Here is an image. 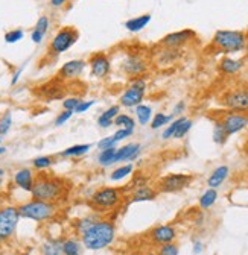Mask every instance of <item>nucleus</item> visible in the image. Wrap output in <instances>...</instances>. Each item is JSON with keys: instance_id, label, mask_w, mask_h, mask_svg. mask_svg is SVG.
Instances as JSON below:
<instances>
[{"instance_id": "f257e3e1", "label": "nucleus", "mask_w": 248, "mask_h": 255, "mask_svg": "<svg viewBox=\"0 0 248 255\" xmlns=\"http://www.w3.org/2000/svg\"><path fill=\"white\" fill-rule=\"evenodd\" d=\"M66 182L49 173H40L35 175V182L32 187V199L38 201H47V202H58L66 193Z\"/></svg>"}, {"instance_id": "f03ea898", "label": "nucleus", "mask_w": 248, "mask_h": 255, "mask_svg": "<svg viewBox=\"0 0 248 255\" xmlns=\"http://www.w3.org/2000/svg\"><path fill=\"white\" fill-rule=\"evenodd\" d=\"M116 239V227L110 220H98L88 231L81 236L85 249L101 251L108 248Z\"/></svg>"}, {"instance_id": "7ed1b4c3", "label": "nucleus", "mask_w": 248, "mask_h": 255, "mask_svg": "<svg viewBox=\"0 0 248 255\" xmlns=\"http://www.w3.org/2000/svg\"><path fill=\"white\" fill-rule=\"evenodd\" d=\"M247 34L242 30L221 29L216 30L212 38V46L223 53H238L245 50Z\"/></svg>"}, {"instance_id": "20e7f679", "label": "nucleus", "mask_w": 248, "mask_h": 255, "mask_svg": "<svg viewBox=\"0 0 248 255\" xmlns=\"http://www.w3.org/2000/svg\"><path fill=\"white\" fill-rule=\"evenodd\" d=\"M20 217L30 219L35 222H47L58 214V205L55 202L32 199L18 207Z\"/></svg>"}, {"instance_id": "39448f33", "label": "nucleus", "mask_w": 248, "mask_h": 255, "mask_svg": "<svg viewBox=\"0 0 248 255\" xmlns=\"http://www.w3.org/2000/svg\"><path fill=\"white\" fill-rule=\"evenodd\" d=\"M78 40H79V30L75 26H63L53 35V38L49 44L47 53L50 56L56 58L61 53H64L69 49H72Z\"/></svg>"}, {"instance_id": "423d86ee", "label": "nucleus", "mask_w": 248, "mask_h": 255, "mask_svg": "<svg viewBox=\"0 0 248 255\" xmlns=\"http://www.w3.org/2000/svg\"><path fill=\"white\" fill-rule=\"evenodd\" d=\"M146 79L143 76L139 78H133L131 82L128 84V87L122 91L120 98H119V104L123 108H136L137 105L143 104L145 94H146Z\"/></svg>"}, {"instance_id": "0eeeda50", "label": "nucleus", "mask_w": 248, "mask_h": 255, "mask_svg": "<svg viewBox=\"0 0 248 255\" xmlns=\"http://www.w3.org/2000/svg\"><path fill=\"white\" fill-rule=\"evenodd\" d=\"M122 201V190L116 187H101L90 198V204L96 211H110Z\"/></svg>"}, {"instance_id": "6e6552de", "label": "nucleus", "mask_w": 248, "mask_h": 255, "mask_svg": "<svg viewBox=\"0 0 248 255\" xmlns=\"http://www.w3.org/2000/svg\"><path fill=\"white\" fill-rule=\"evenodd\" d=\"M18 220H20L18 207L8 205L0 208V243L8 242L14 236Z\"/></svg>"}, {"instance_id": "1a4fd4ad", "label": "nucleus", "mask_w": 248, "mask_h": 255, "mask_svg": "<svg viewBox=\"0 0 248 255\" xmlns=\"http://www.w3.org/2000/svg\"><path fill=\"white\" fill-rule=\"evenodd\" d=\"M221 105L227 111L248 114V88L239 87L226 91L221 98Z\"/></svg>"}, {"instance_id": "9d476101", "label": "nucleus", "mask_w": 248, "mask_h": 255, "mask_svg": "<svg viewBox=\"0 0 248 255\" xmlns=\"http://www.w3.org/2000/svg\"><path fill=\"white\" fill-rule=\"evenodd\" d=\"M149 69V62L148 59L140 55V53H128L123 58L120 64V70L123 75H127L128 78H139L143 76Z\"/></svg>"}, {"instance_id": "9b49d317", "label": "nucleus", "mask_w": 248, "mask_h": 255, "mask_svg": "<svg viewBox=\"0 0 248 255\" xmlns=\"http://www.w3.org/2000/svg\"><path fill=\"white\" fill-rule=\"evenodd\" d=\"M192 181L194 176L188 173H169L159 181L157 191H160V193H177V191L189 187Z\"/></svg>"}, {"instance_id": "f8f14e48", "label": "nucleus", "mask_w": 248, "mask_h": 255, "mask_svg": "<svg viewBox=\"0 0 248 255\" xmlns=\"http://www.w3.org/2000/svg\"><path fill=\"white\" fill-rule=\"evenodd\" d=\"M194 40H197V32L192 29H183V30L171 32V34L165 35L159 41V46L169 47V49H183L188 44H191Z\"/></svg>"}, {"instance_id": "ddd939ff", "label": "nucleus", "mask_w": 248, "mask_h": 255, "mask_svg": "<svg viewBox=\"0 0 248 255\" xmlns=\"http://www.w3.org/2000/svg\"><path fill=\"white\" fill-rule=\"evenodd\" d=\"M220 122L223 123L229 137H232V135H236V134L242 132L244 129H247V128H248V114L227 111L220 117Z\"/></svg>"}, {"instance_id": "4468645a", "label": "nucleus", "mask_w": 248, "mask_h": 255, "mask_svg": "<svg viewBox=\"0 0 248 255\" xmlns=\"http://www.w3.org/2000/svg\"><path fill=\"white\" fill-rule=\"evenodd\" d=\"M87 66L90 67L91 76H95L98 79H105L111 73V59H110L108 53H105V52L93 53L88 58Z\"/></svg>"}, {"instance_id": "2eb2a0df", "label": "nucleus", "mask_w": 248, "mask_h": 255, "mask_svg": "<svg viewBox=\"0 0 248 255\" xmlns=\"http://www.w3.org/2000/svg\"><path fill=\"white\" fill-rule=\"evenodd\" d=\"M85 67H88V66L84 59H70L59 67L56 78L61 81H70V79L79 78L84 73Z\"/></svg>"}, {"instance_id": "dca6fc26", "label": "nucleus", "mask_w": 248, "mask_h": 255, "mask_svg": "<svg viewBox=\"0 0 248 255\" xmlns=\"http://www.w3.org/2000/svg\"><path fill=\"white\" fill-rule=\"evenodd\" d=\"M183 58V49H169V47H157V52H154V61L159 67H171L175 62Z\"/></svg>"}, {"instance_id": "f3484780", "label": "nucleus", "mask_w": 248, "mask_h": 255, "mask_svg": "<svg viewBox=\"0 0 248 255\" xmlns=\"http://www.w3.org/2000/svg\"><path fill=\"white\" fill-rule=\"evenodd\" d=\"M175 239H177V230L172 225H159L149 231V240L159 246L172 243L175 242Z\"/></svg>"}, {"instance_id": "a211bd4d", "label": "nucleus", "mask_w": 248, "mask_h": 255, "mask_svg": "<svg viewBox=\"0 0 248 255\" xmlns=\"http://www.w3.org/2000/svg\"><path fill=\"white\" fill-rule=\"evenodd\" d=\"M142 153V144L139 143H127L120 147L116 149V155H114V164L117 163H123V161H134L137 159Z\"/></svg>"}, {"instance_id": "6ab92c4d", "label": "nucleus", "mask_w": 248, "mask_h": 255, "mask_svg": "<svg viewBox=\"0 0 248 255\" xmlns=\"http://www.w3.org/2000/svg\"><path fill=\"white\" fill-rule=\"evenodd\" d=\"M245 67V61L236 59V58H230V56H224L220 64H218V70L220 73H223L224 76H235L239 72H242Z\"/></svg>"}, {"instance_id": "aec40b11", "label": "nucleus", "mask_w": 248, "mask_h": 255, "mask_svg": "<svg viewBox=\"0 0 248 255\" xmlns=\"http://www.w3.org/2000/svg\"><path fill=\"white\" fill-rule=\"evenodd\" d=\"M14 182L18 188L30 193V191H32V187H34V182H35V173L32 172V169L23 167L14 173Z\"/></svg>"}, {"instance_id": "412c9836", "label": "nucleus", "mask_w": 248, "mask_h": 255, "mask_svg": "<svg viewBox=\"0 0 248 255\" xmlns=\"http://www.w3.org/2000/svg\"><path fill=\"white\" fill-rule=\"evenodd\" d=\"M229 175H230V167L229 166H226V164L218 166L210 173V176L207 178V185L210 188H218V187H221L226 182Z\"/></svg>"}, {"instance_id": "4be33fe9", "label": "nucleus", "mask_w": 248, "mask_h": 255, "mask_svg": "<svg viewBox=\"0 0 248 255\" xmlns=\"http://www.w3.org/2000/svg\"><path fill=\"white\" fill-rule=\"evenodd\" d=\"M157 190L151 188L148 184L137 187L133 190V195H131V201L130 202H148V201H154L157 198Z\"/></svg>"}, {"instance_id": "5701e85b", "label": "nucleus", "mask_w": 248, "mask_h": 255, "mask_svg": "<svg viewBox=\"0 0 248 255\" xmlns=\"http://www.w3.org/2000/svg\"><path fill=\"white\" fill-rule=\"evenodd\" d=\"M152 20V15L151 14H142V15H137V17H133L130 20H127L123 23L125 29L128 32H133V34H137V32L143 30Z\"/></svg>"}, {"instance_id": "b1692460", "label": "nucleus", "mask_w": 248, "mask_h": 255, "mask_svg": "<svg viewBox=\"0 0 248 255\" xmlns=\"http://www.w3.org/2000/svg\"><path fill=\"white\" fill-rule=\"evenodd\" d=\"M119 114H120V105H113V107L107 108V110L98 117L96 123H98L99 128H102V129H108L110 126H113L114 119H116V116H119Z\"/></svg>"}, {"instance_id": "393cba45", "label": "nucleus", "mask_w": 248, "mask_h": 255, "mask_svg": "<svg viewBox=\"0 0 248 255\" xmlns=\"http://www.w3.org/2000/svg\"><path fill=\"white\" fill-rule=\"evenodd\" d=\"M91 149V144H73L64 150H61L58 153V156L63 158H78V156H84L85 153H88Z\"/></svg>"}, {"instance_id": "a878e982", "label": "nucleus", "mask_w": 248, "mask_h": 255, "mask_svg": "<svg viewBox=\"0 0 248 255\" xmlns=\"http://www.w3.org/2000/svg\"><path fill=\"white\" fill-rule=\"evenodd\" d=\"M63 240L59 239H49L41 245V255H63V249H61Z\"/></svg>"}, {"instance_id": "bb28decb", "label": "nucleus", "mask_w": 248, "mask_h": 255, "mask_svg": "<svg viewBox=\"0 0 248 255\" xmlns=\"http://www.w3.org/2000/svg\"><path fill=\"white\" fill-rule=\"evenodd\" d=\"M212 138H213V141L216 143V144H226L227 143V140H229V134L226 132V129H224V126H223V123L220 122V119H216L215 122H213V132H212Z\"/></svg>"}, {"instance_id": "cd10ccee", "label": "nucleus", "mask_w": 248, "mask_h": 255, "mask_svg": "<svg viewBox=\"0 0 248 255\" xmlns=\"http://www.w3.org/2000/svg\"><path fill=\"white\" fill-rule=\"evenodd\" d=\"M134 111H136V119H137V122H139L142 126H146V125L151 123L154 114H152V108H151L149 105L140 104V105H137V107L134 108Z\"/></svg>"}, {"instance_id": "c85d7f7f", "label": "nucleus", "mask_w": 248, "mask_h": 255, "mask_svg": "<svg viewBox=\"0 0 248 255\" xmlns=\"http://www.w3.org/2000/svg\"><path fill=\"white\" fill-rule=\"evenodd\" d=\"M218 201V190L216 188H207L200 198V207L203 210H209L215 205V202Z\"/></svg>"}, {"instance_id": "c756f323", "label": "nucleus", "mask_w": 248, "mask_h": 255, "mask_svg": "<svg viewBox=\"0 0 248 255\" xmlns=\"http://www.w3.org/2000/svg\"><path fill=\"white\" fill-rule=\"evenodd\" d=\"M61 249H63V255H81L82 254V246L76 239L63 240Z\"/></svg>"}, {"instance_id": "7c9ffc66", "label": "nucleus", "mask_w": 248, "mask_h": 255, "mask_svg": "<svg viewBox=\"0 0 248 255\" xmlns=\"http://www.w3.org/2000/svg\"><path fill=\"white\" fill-rule=\"evenodd\" d=\"M174 119H175V117H174L172 114H165V113H157V114H154V116H152V120H151V123H149V125H151V129L157 131V129H160V128L169 125Z\"/></svg>"}, {"instance_id": "2f4dec72", "label": "nucleus", "mask_w": 248, "mask_h": 255, "mask_svg": "<svg viewBox=\"0 0 248 255\" xmlns=\"http://www.w3.org/2000/svg\"><path fill=\"white\" fill-rule=\"evenodd\" d=\"M99 219L96 217V216H93V214H90V216H85V217H82V219H79V220H76L75 222V230H76V233L78 234H84L85 231H88L95 223L98 222Z\"/></svg>"}, {"instance_id": "473e14b6", "label": "nucleus", "mask_w": 248, "mask_h": 255, "mask_svg": "<svg viewBox=\"0 0 248 255\" xmlns=\"http://www.w3.org/2000/svg\"><path fill=\"white\" fill-rule=\"evenodd\" d=\"M113 125L117 126V128H123V129H134V131H136V120H134V117L130 116V114H123V113H120L119 116H116Z\"/></svg>"}, {"instance_id": "72a5a7b5", "label": "nucleus", "mask_w": 248, "mask_h": 255, "mask_svg": "<svg viewBox=\"0 0 248 255\" xmlns=\"http://www.w3.org/2000/svg\"><path fill=\"white\" fill-rule=\"evenodd\" d=\"M116 149L117 147H110V149H104L98 153V164L101 167H108L111 164H114V155H116Z\"/></svg>"}, {"instance_id": "f704fd0d", "label": "nucleus", "mask_w": 248, "mask_h": 255, "mask_svg": "<svg viewBox=\"0 0 248 255\" xmlns=\"http://www.w3.org/2000/svg\"><path fill=\"white\" fill-rule=\"evenodd\" d=\"M188 119V117H184V116H180V117H177V119H174L169 125H166V128L163 129V132H162V140H171V138H174V134L177 132V129H178V126Z\"/></svg>"}, {"instance_id": "c9c22d12", "label": "nucleus", "mask_w": 248, "mask_h": 255, "mask_svg": "<svg viewBox=\"0 0 248 255\" xmlns=\"http://www.w3.org/2000/svg\"><path fill=\"white\" fill-rule=\"evenodd\" d=\"M134 170V164H123V166H119L117 169H114L110 175V179L111 181H122L125 179L127 176H130Z\"/></svg>"}, {"instance_id": "e433bc0d", "label": "nucleus", "mask_w": 248, "mask_h": 255, "mask_svg": "<svg viewBox=\"0 0 248 255\" xmlns=\"http://www.w3.org/2000/svg\"><path fill=\"white\" fill-rule=\"evenodd\" d=\"M52 164H53V158L49 156V155L37 156V158H34V161H32V167H34L35 170H46V169H49Z\"/></svg>"}, {"instance_id": "4c0bfd02", "label": "nucleus", "mask_w": 248, "mask_h": 255, "mask_svg": "<svg viewBox=\"0 0 248 255\" xmlns=\"http://www.w3.org/2000/svg\"><path fill=\"white\" fill-rule=\"evenodd\" d=\"M24 37V30L23 29H12V30H8L6 34L3 35V40L6 44H15L18 41H21Z\"/></svg>"}, {"instance_id": "58836bf2", "label": "nucleus", "mask_w": 248, "mask_h": 255, "mask_svg": "<svg viewBox=\"0 0 248 255\" xmlns=\"http://www.w3.org/2000/svg\"><path fill=\"white\" fill-rule=\"evenodd\" d=\"M192 126H194V122H192L191 119H186V120L178 126L177 132L174 134V138H175V140H181V138H184L186 135H188V134L191 132Z\"/></svg>"}, {"instance_id": "ea45409f", "label": "nucleus", "mask_w": 248, "mask_h": 255, "mask_svg": "<svg viewBox=\"0 0 248 255\" xmlns=\"http://www.w3.org/2000/svg\"><path fill=\"white\" fill-rule=\"evenodd\" d=\"M12 126V114L6 111L2 117H0V135H6Z\"/></svg>"}, {"instance_id": "a19ab883", "label": "nucleus", "mask_w": 248, "mask_h": 255, "mask_svg": "<svg viewBox=\"0 0 248 255\" xmlns=\"http://www.w3.org/2000/svg\"><path fill=\"white\" fill-rule=\"evenodd\" d=\"M157 255H180V249H178V246L174 242L172 243H166V245H162L159 248Z\"/></svg>"}, {"instance_id": "79ce46f5", "label": "nucleus", "mask_w": 248, "mask_h": 255, "mask_svg": "<svg viewBox=\"0 0 248 255\" xmlns=\"http://www.w3.org/2000/svg\"><path fill=\"white\" fill-rule=\"evenodd\" d=\"M81 102H82V99L81 98H76V96H72V98H66L63 101V110H67V111H73L75 113Z\"/></svg>"}, {"instance_id": "37998d69", "label": "nucleus", "mask_w": 248, "mask_h": 255, "mask_svg": "<svg viewBox=\"0 0 248 255\" xmlns=\"http://www.w3.org/2000/svg\"><path fill=\"white\" fill-rule=\"evenodd\" d=\"M134 134V129H123V128H119V129L111 135L113 137V140H114V143L117 144L119 141H123V140H127V138H130L131 135Z\"/></svg>"}, {"instance_id": "c03bdc74", "label": "nucleus", "mask_w": 248, "mask_h": 255, "mask_svg": "<svg viewBox=\"0 0 248 255\" xmlns=\"http://www.w3.org/2000/svg\"><path fill=\"white\" fill-rule=\"evenodd\" d=\"M49 27H50V20H49V17L47 15H41L38 20H37V23H35V30H38V32H41V34H47V30H49Z\"/></svg>"}, {"instance_id": "a18cd8bd", "label": "nucleus", "mask_w": 248, "mask_h": 255, "mask_svg": "<svg viewBox=\"0 0 248 255\" xmlns=\"http://www.w3.org/2000/svg\"><path fill=\"white\" fill-rule=\"evenodd\" d=\"M75 113L73 111H67V110H63L61 111L58 116H56V119H55V126H63L64 123H67L70 119H72V116H73Z\"/></svg>"}, {"instance_id": "49530a36", "label": "nucleus", "mask_w": 248, "mask_h": 255, "mask_svg": "<svg viewBox=\"0 0 248 255\" xmlns=\"http://www.w3.org/2000/svg\"><path fill=\"white\" fill-rule=\"evenodd\" d=\"M110 147H116V143L113 140V137H104L98 141V149L99 150H104V149H110Z\"/></svg>"}, {"instance_id": "de8ad7c7", "label": "nucleus", "mask_w": 248, "mask_h": 255, "mask_svg": "<svg viewBox=\"0 0 248 255\" xmlns=\"http://www.w3.org/2000/svg\"><path fill=\"white\" fill-rule=\"evenodd\" d=\"M96 104V101L95 99H91V101H82L81 104H79V107L76 108V111H75V114H82V113H87L93 105Z\"/></svg>"}, {"instance_id": "09e8293b", "label": "nucleus", "mask_w": 248, "mask_h": 255, "mask_svg": "<svg viewBox=\"0 0 248 255\" xmlns=\"http://www.w3.org/2000/svg\"><path fill=\"white\" fill-rule=\"evenodd\" d=\"M30 40H32L34 44H41L43 40H44V34H41V32L34 29L32 32H30Z\"/></svg>"}, {"instance_id": "8fccbe9b", "label": "nucleus", "mask_w": 248, "mask_h": 255, "mask_svg": "<svg viewBox=\"0 0 248 255\" xmlns=\"http://www.w3.org/2000/svg\"><path fill=\"white\" fill-rule=\"evenodd\" d=\"M184 111H186V102H178V104H175V107H174L171 114L174 117H180V116H183Z\"/></svg>"}, {"instance_id": "3c124183", "label": "nucleus", "mask_w": 248, "mask_h": 255, "mask_svg": "<svg viewBox=\"0 0 248 255\" xmlns=\"http://www.w3.org/2000/svg\"><path fill=\"white\" fill-rule=\"evenodd\" d=\"M21 73H23V67H20V69H17V70L14 72V75H12V78H11V85H17V84H18Z\"/></svg>"}, {"instance_id": "603ef678", "label": "nucleus", "mask_w": 248, "mask_h": 255, "mask_svg": "<svg viewBox=\"0 0 248 255\" xmlns=\"http://www.w3.org/2000/svg\"><path fill=\"white\" fill-rule=\"evenodd\" d=\"M67 2L69 0H50V6L55 9H59V8H63Z\"/></svg>"}, {"instance_id": "864d4df0", "label": "nucleus", "mask_w": 248, "mask_h": 255, "mask_svg": "<svg viewBox=\"0 0 248 255\" xmlns=\"http://www.w3.org/2000/svg\"><path fill=\"white\" fill-rule=\"evenodd\" d=\"M203 249H204V245H203V242H200V240H195L194 242V254H201L203 252Z\"/></svg>"}, {"instance_id": "5fc2aeb1", "label": "nucleus", "mask_w": 248, "mask_h": 255, "mask_svg": "<svg viewBox=\"0 0 248 255\" xmlns=\"http://www.w3.org/2000/svg\"><path fill=\"white\" fill-rule=\"evenodd\" d=\"M6 152V147L5 146H2V144H0V155H3Z\"/></svg>"}, {"instance_id": "6e6d98bb", "label": "nucleus", "mask_w": 248, "mask_h": 255, "mask_svg": "<svg viewBox=\"0 0 248 255\" xmlns=\"http://www.w3.org/2000/svg\"><path fill=\"white\" fill-rule=\"evenodd\" d=\"M244 152H245V155L248 156V141H247V144L244 146Z\"/></svg>"}, {"instance_id": "4d7b16f0", "label": "nucleus", "mask_w": 248, "mask_h": 255, "mask_svg": "<svg viewBox=\"0 0 248 255\" xmlns=\"http://www.w3.org/2000/svg\"><path fill=\"white\" fill-rule=\"evenodd\" d=\"M3 176H5V170L0 169V178H3Z\"/></svg>"}, {"instance_id": "13d9d810", "label": "nucleus", "mask_w": 248, "mask_h": 255, "mask_svg": "<svg viewBox=\"0 0 248 255\" xmlns=\"http://www.w3.org/2000/svg\"><path fill=\"white\" fill-rule=\"evenodd\" d=\"M245 50H248V35H247V41H245Z\"/></svg>"}, {"instance_id": "bf43d9fd", "label": "nucleus", "mask_w": 248, "mask_h": 255, "mask_svg": "<svg viewBox=\"0 0 248 255\" xmlns=\"http://www.w3.org/2000/svg\"><path fill=\"white\" fill-rule=\"evenodd\" d=\"M2 182H3V178H0V187H2Z\"/></svg>"}, {"instance_id": "052dcab7", "label": "nucleus", "mask_w": 248, "mask_h": 255, "mask_svg": "<svg viewBox=\"0 0 248 255\" xmlns=\"http://www.w3.org/2000/svg\"><path fill=\"white\" fill-rule=\"evenodd\" d=\"M0 144H2V135H0Z\"/></svg>"}]
</instances>
